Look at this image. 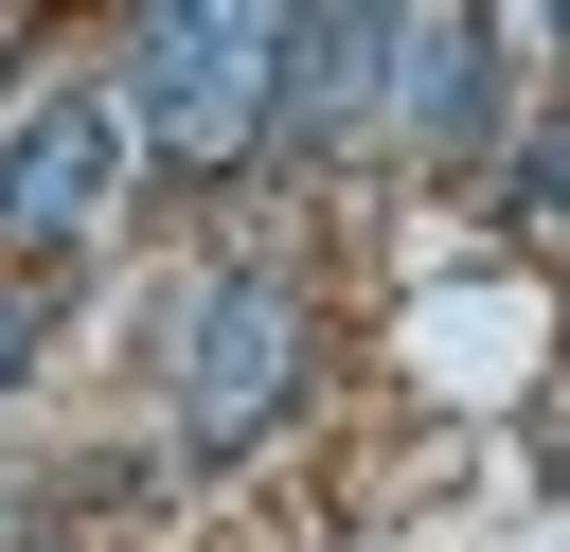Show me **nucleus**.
Listing matches in <instances>:
<instances>
[{"instance_id":"39448f33","label":"nucleus","mask_w":570,"mask_h":552,"mask_svg":"<svg viewBox=\"0 0 570 552\" xmlns=\"http://www.w3.org/2000/svg\"><path fill=\"white\" fill-rule=\"evenodd\" d=\"M374 107H410L428 142H481L499 125V36L481 18H392V89Z\"/></svg>"},{"instance_id":"20e7f679","label":"nucleus","mask_w":570,"mask_h":552,"mask_svg":"<svg viewBox=\"0 0 570 552\" xmlns=\"http://www.w3.org/2000/svg\"><path fill=\"white\" fill-rule=\"evenodd\" d=\"M374 89H392V18L321 0V18H285V125L267 142H338V125H374Z\"/></svg>"},{"instance_id":"f257e3e1","label":"nucleus","mask_w":570,"mask_h":552,"mask_svg":"<svg viewBox=\"0 0 570 552\" xmlns=\"http://www.w3.org/2000/svg\"><path fill=\"white\" fill-rule=\"evenodd\" d=\"M285 125V18L267 0H160L125 36V142L160 160H249Z\"/></svg>"},{"instance_id":"423d86ee","label":"nucleus","mask_w":570,"mask_h":552,"mask_svg":"<svg viewBox=\"0 0 570 552\" xmlns=\"http://www.w3.org/2000/svg\"><path fill=\"white\" fill-rule=\"evenodd\" d=\"M36 338H53V303H36V285H0V374H18Z\"/></svg>"},{"instance_id":"7ed1b4c3","label":"nucleus","mask_w":570,"mask_h":552,"mask_svg":"<svg viewBox=\"0 0 570 552\" xmlns=\"http://www.w3.org/2000/svg\"><path fill=\"white\" fill-rule=\"evenodd\" d=\"M107 178H125V89H36L18 142H0V249H36V267L89 249Z\"/></svg>"},{"instance_id":"f03ea898","label":"nucleus","mask_w":570,"mask_h":552,"mask_svg":"<svg viewBox=\"0 0 570 552\" xmlns=\"http://www.w3.org/2000/svg\"><path fill=\"white\" fill-rule=\"evenodd\" d=\"M285 392H303V303L267 267H214L178 321V445H267Z\"/></svg>"},{"instance_id":"0eeeda50","label":"nucleus","mask_w":570,"mask_h":552,"mask_svg":"<svg viewBox=\"0 0 570 552\" xmlns=\"http://www.w3.org/2000/svg\"><path fill=\"white\" fill-rule=\"evenodd\" d=\"M534 196H570V142H534Z\"/></svg>"}]
</instances>
